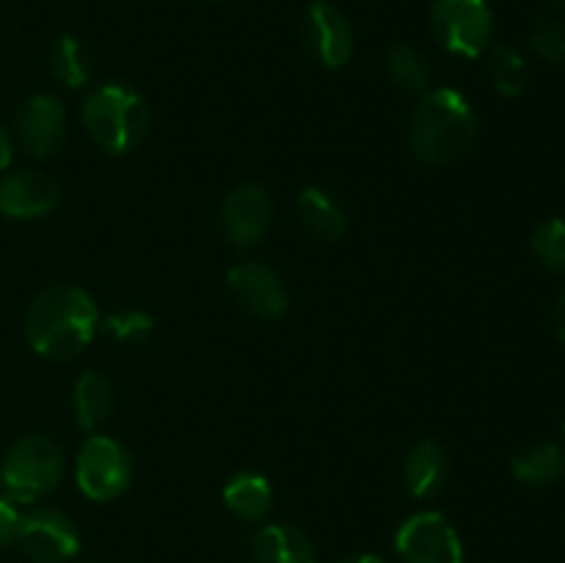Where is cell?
I'll return each instance as SVG.
<instances>
[{"label": "cell", "instance_id": "cell-1", "mask_svg": "<svg viewBox=\"0 0 565 563\" xmlns=\"http://www.w3.org/2000/svg\"><path fill=\"white\" fill-rule=\"evenodd\" d=\"M99 329V309L83 287L50 285L33 296L25 312V337L33 353L66 362L86 351Z\"/></svg>", "mask_w": 565, "mask_h": 563}, {"label": "cell", "instance_id": "cell-2", "mask_svg": "<svg viewBox=\"0 0 565 563\" xmlns=\"http://www.w3.org/2000/svg\"><path fill=\"white\" fill-rule=\"evenodd\" d=\"M478 136V114L467 94L439 86L423 94L412 116L408 144L425 166H447L461 158Z\"/></svg>", "mask_w": 565, "mask_h": 563}, {"label": "cell", "instance_id": "cell-3", "mask_svg": "<svg viewBox=\"0 0 565 563\" xmlns=\"http://www.w3.org/2000/svg\"><path fill=\"white\" fill-rule=\"evenodd\" d=\"M81 119L99 149L110 155H127L147 138V99L127 83H103L83 99Z\"/></svg>", "mask_w": 565, "mask_h": 563}, {"label": "cell", "instance_id": "cell-4", "mask_svg": "<svg viewBox=\"0 0 565 563\" xmlns=\"http://www.w3.org/2000/svg\"><path fill=\"white\" fill-rule=\"evenodd\" d=\"M64 453L50 436H20L0 461V491L14 502H36L58 489Z\"/></svg>", "mask_w": 565, "mask_h": 563}, {"label": "cell", "instance_id": "cell-5", "mask_svg": "<svg viewBox=\"0 0 565 563\" xmlns=\"http://www.w3.org/2000/svg\"><path fill=\"white\" fill-rule=\"evenodd\" d=\"M430 25L447 53L480 59L494 39V11L489 0H434Z\"/></svg>", "mask_w": 565, "mask_h": 563}, {"label": "cell", "instance_id": "cell-6", "mask_svg": "<svg viewBox=\"0 0 565 563\" xmlns=\"http://www.w3.org/2000/svg\"><path fill=\"white\" fill-rule=\"evenodd\" d=\"M77 489L94 502L119 500L132 484L130 453L114 436L92 434L75 458Z\"/></svg>", "mask_w": 565, "mask_h": 563}, {"label": "cell", "instance_id": "cell-7", "mask_svg": "<svg viewBox=\"0 0 565 563\" xmlns=\"http://www.w3.org/2000/svg\"><path fill=\"white\" fill-rule=\"evenodd\" d=\"M395 550L403 563H463V544L450 519L417 511L397 528Z\"/></svg>", "mask_w": 565, "mask_h": 563}, {"label": "cell", "instance_id": "cell-8", "mask_svg": "<svg viewBox=\"0 0 565 563\" xmlns=\"http://www.w3.org/2000/svg\"><path fill=\"white\" fill-rule=\"evenodd\" d=\"M17 544L36 563H64L81 552V533L66 513L55 508H36L22 513Z\"/></svg>", "mask_w": 565, "mask_h": 563}, {"label": "cell", "instance_id": "cell-9", "mask_svg": "<svg viewBox=\"0 0 565 563\" xmlns=\"http://www.w3.org/2000/svg\"><path fill=\"white\" fill-rule=\"evenodd\" d=\"M226 287L246 312L263 320L281 318L287 312V304H290L281 276L259 259H243V263L232 265L230 274H226Z\"/></svg>", "mask_w": 565, "mask_h": 563}, {"label": "cell", "instance_id": "cell-10", "mask_svg": "<svg viewBox=\"0 0 565 563\" xmlns=\"http://www.w3.org/2000/svg\"><path fill=\"white\" fill-rule=\"evenodd\" d=\"M274 221V202L263 185H237L221 202V230L237 248H252L268 235Z\"/></svg>", "mask_w": 565, "mask_h": 563}, {"label": "cell", "instance_id": "cell-11", "mask_svg": "<svg viewBox=\"0 0 565 563\" xmlns=\"http://www.w3.org/2000/svg\"><path fill=\"white\" fill-rule=\"evenodd\" d=\"M303 39H307L309 55L326 70L345 66L353 55V44H356L348 17L329 0H315L307 9Z\"/></svg>", "mask_w": 565, "mask_h": 563}, {"label": "cell", "instance_id": "cell-12", "mask_svg": "<svg viewBox=\"0 0 565 563\" xmlns=\"http://www.w3.org/2000/svg\"><path fill=\"white\" fill-rule=\"evenodd\" d=\"M17 138L31 158H50L66 138V110L55 94L39 92L22 103L17 114Z\"/></svg>", "mask_w": 565, "mask_h": 563}, {"label": "cell", "instance_id": "cell-13", "mask_svg": "<svg viewBox=\"0 0 565 563\" xmlns=\"http://www.w3.org/2000/svg\"><path fill=\"white\" fill-rule=\"evenodd\" d=\"M61 202L58 182L36 169L9 171L0 180V215L14 221L44 219Z\"/></svg>", "mask_w": 565, "mask_h": 563}, {"label": "cell", "instance_id": "cell-14", "mask_svg": "<svg viewBox=\"0 0 565 563\" xmlns=\"http://www.w3.org/2000/svg\"><path fill=\"white\" fill-rule=\"evenodd\" d=\"M450 478V458L445 447L434 439H423L406 453L403 461V486L414 500H430L445 489Z\"/></svg>", "mask_w": 565, "mask_h": 563}, {"label": "cell", "instance_id": "cell-15", "mask_svg": "<svg viewBox=\"0 0 565 563\" xmlns=\"http://www.w3.org/2000/svg\"><path fill=\"white\" fill-rule=\"evenodd\" d=\"M254 563H318L312 541L296 524H265L252 535Z\"/></svg>", "mask_w": 565, "mask_h": 563}, {"label": "cell", "instance_id": "cell-16", "mask_svg": "<svg viewBox=\"0 0 565 563\" xmlns=\"http://www.w3.org/2000/svg\"><path fill=\"white\" fill-rule=\"evenodd\" d=\"M298 215H301L303 230L318 241H340L348 230V215L342 204L331 196L326 188L307 185L301 188L296 199Z\"/></svg>", "mask_w": 565, "mask_h": 563}, {"label": "cell", "instance_id": "cell-17", "mask_svg": "<svg viewBox=\"0 0 565 563\" xmlns=\"http://www.w3.org/2000/svg\"><path fill=\"white\" fill-rule=\"evenodd\" d=\"M224 506L243 522H259L274 508V486L257 469H241L226 480Z\"/></svg>", "mask_w": 565, "mask_h": 563}, {"label": "cell", "instance_id": "cell-18", "mask_svg": "<svg viewBox=\"0 0 565 563\" xmlns=\"http://www.w3.org/2000/svg\"><path fill=\"white\" fill-rule=\"evenodd\" d=\"M511 472L519 484L533 486V489L557 484L565 472L563 447H557L555 442H535V445H527L511 458Z\"/></svg>", "mask_w": 565, "mask_h": 563}, {"label": "cell", "instance_id": "cell-19", "mask_svg": "<svg viewBox=\"0 0 565 563\" xmlns=\"http://www.w3.org/2000/svg\"><path fill=\"white\" fill-rule=\"evenodd\" d=\"M72 412H75V423L88 434H94L114 412L110 381L99 373H83L75 381V392H72Z\"/></svg>", "mask_w": 565, "mask_h": 563}, {"label": "cell", "instance_id": "cell-20", "mask_svg": "<svg viewBox=\"0 0 565 563\" xmlns=\"http://www.w3.org/2000/svg\"><path fill=\"white\" fill-rule=\"evenodd\" d=\"M94 61L86 42L75 33H61L50 50V72L66 88H83L92 81Z\"/></svg>", "mask_w": 565, "mask_h": 563}, {"label": "cell", "instance_id": "cell-21", "mask_svg": "<svg viewBox=\"0 0 565 563\" xmlns=\"http://www.w3.org/2000/svg\"><path fill=\"white\" fill-rule=\"evenodd\" d=\"M386 72H390L392 81L408 94L430 92V81H434V72H430V61L417 44L412 42H397L395 47L386 53Z\"/></svg>", "mask_w": 565, "mask_h": 563}, {"label": "cell", "instance_id": "cell-22", "mask_svg": "<svg viewBox=\"0 0 565 563\" xmlns=\"http://www.w3.org/2000/svg\"><path fill=\"white\" fill-rule=\"evenodd\" d=\"M489 77L502 97H519L530 83L527 59L511 44H497L489 55Z\"/></svg>", "mask_w": 565, "mask_h": 563}, {"label": "cell", "instance_id": "cell-23", "mask_svg": "<svg viewBox=\"0 0 565 563\" xmlns=\"http://www.w3.org/2000/svg\"><path fill=\"white\" fill-rule=\"evenodd\" d=\"M154 329V318L147 309H119L103 320V331L116 342H143Z\"/></svg>", "mask_w": 565, "mask_h": 563}, {"label": "cell", "instance_id": "cell-24", "mask_svg": "<svg viewBox=\"0 0 565 563\" xmlns=\"http://www.w3.org/2000/svg\"><path fill=\"white\" fill-rule=\"evenodd\" d=\"M533 252L546 268L565 274V219H550L535 230Z\"/></svg>", "mask_w": 565, "mask_h": 563}, {"label": "cell", "instance_id": "cell-25", "mask_svg": "<svg viewBox=\"0 0 565 563\" xmlns=\"http://www.w3.org/2000/svg\"><path fill=\"white\" fill-rule=\"evenodd\" d=\"M535 55L546 64H563L565 61V25L557 17H541L530 36Z\"/></svg>", "mask_w": 565, "mask_h": 563}, {"label": "cell", "instance_id": "cell-26", "mask_svg": "<svg viewBox=\"0 0 565 563\" xmlns=\"http://www.w3.org/2000/svg\"><path fill=\"white\" fill-rule=\"evenodd\" d=\"M20 519H22V513H20V508H17V502L0 491V550H6V546L14 544L17 541Z\"/></svg>", "mask_w": 565, "mask_h": 563}, {"label": "cell", "instance_id": "cell-27", "mask_svg": "<svg viewBox=\"0 0 565 563\" xmlns=\"http://www.w3.org/2000/svg\"><path fill=\"white\" fill-rule=\"evenodd\" d=\"M11 158H14V141H11L9 130L0 125V171H6L11 166Z\"/></svg>", "mask_w": 565, "mask_h": 563}, {"label": "cell", "instance_id": "cell-28", "mask_svg": "<svg viewBox=\"0 0 565 563\" xmlns=\"http://www.w3.org/2000/svg\"><path fill=\"white\" fill-rule=\"evenodd\" d=\"M555 331H557V337L565 342V290L557 296V301H555Z\"/></svg>", "mask_w": 565, "mask_h": 563}, {"label": "cell", "instance_id": "cell-29", "mask_svg": "<svg viewBox=\"0 0 565 563\" xmlns=\"http://www.w3.org/2000/svg\"><path fill=\"white\" fill-rule=\"evenodd\" d=\"M340 563H384V557L373 555V552H362V555H351V557H342Z\"/></svg>", "mask_w": 565, "mask_h": 563}, {"label": "cell", "instance_id": "cell-30", "mask_svg": "<svg viewBox=\"0 0 565 563\" xmlns=\"http://www.w3.org/2000/svg\"><path fill=\"white\" fill-rule=\"evenodd\" d=\"M552 6H555V9H565V0H550Z\"/></svg>", "mask_w": 565, "mask_h": 563}, {"label": "cell", "instance_id": "cell-31", "mask_svg": "<svg viewBox=\"0 0 565 563\" xmlns=\"http://www.w3.org/2000/svg\"><path fill=\"white\" fill-rule=\"evenodd\" d=\"M196 3H215V0H196Z\"/></svg>", "mask_w": 565, "mask_h": 563}, {"label": "cell", "instance_id": "cell-32", "mask_svg": "<svg viewBox=\"0 0 565 563\" xmlns=\"http://www.w3.org/2000/svg\"><path fill=\"white\" fill-rule=\"evenodd\" d=\"M563 428H565V425H563Z\"/></svg>", "mask_w": 565, "mask_h": 563}]
</instances>
